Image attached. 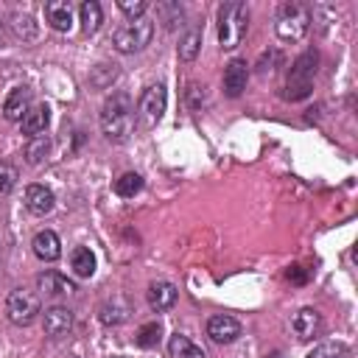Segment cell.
Instances as JSON below:
<instances>
[{
	"mask_svg": "<svg viewBox=\"0 0 358 358\" xmlns=\"http://www.w3.org/2000/svg\"><path fill=\"white\" fill-rule=\"evenodd\" d=\"M310 28V8L305 3H282L280 11H277V22H274V31L282 42H299Z\"/></svg>",
	"mask_w": 358,
	"mask_h": 358,
	"instance_id": "277c9868",
	"label": "cell"
},
{
	"mask_svg": "<svg viewBox=\"0 0 358 358\" xmlns=\"http://www.w3.org/2000/svg\"><path fill=\"white\" fill-rule=\"evenodd\" d=\"M11 31H14L22 42L36 39V34H39V28H36V22H34L31 14H14V17H11Z\"/></svg>",
	"mask_w": 358,
	"mask_h": 358,
	"instance_id": "484cf974",
	"label": "cell"
},
{
	"mask_svg": "<svg viewBox=\"0 0 358 358\" xmlns=\"http://www.w3.org/2000/svg\"><path fill=\"white\" fill-rule=\"evenodd\" d=\"M39 310H42V302L28 288H14L8 294V299H6V316H8V322H14L20 327L31 324L39 316Z\"/></svg>",
	"mask_w": 358,
	"mask_h": 358,
	"instance_id": "52a82bcc",
	"label": "cell"
},
{
	"mask_svg": "<svg viewBox=\"0 0 358 358\" xmlns=\"http://www.w3.org/2000/svg\"><path fill=\"white\" fill-rule=\"evenodd\" d=\"M78 22H81V31H84V34H95V31L101 28V22H103L101 6H98L95 0L81 3V8H78Z\"/></svg>",
	"mask_w": 358,
	"mask_h": 358,
	"instance_id": "7402d4cb",
	"label": "cell"
},
{
	"mask_svg": "<svg viewBox=\"0 0 358 358\" xmlns=\"http://www.w3.org/2000/svg\"><path fill=\"white\" fill-rule=\"evenodd\" d=\"M165 106H168V92H165V84H151L145 87V92L140 95L137 101V109H134V117L143 129H154L162 115H165Z\"/></svg>",
	"mask_w": 358,
	"mask_h": 358,
	"instance_id": "8992f818",
	"label": "cell"
},
{
	"mask_svg": "<svg viewBox=\"0 0 358 358\" xmlns=\"http://www.w3.org/2000/svg\"><path fill=\"white\" fill-rule=\"evenodd\" d=\"M17 185V171L8 162H0V193H8Z\"/></svg>",
	"mask_w": 358,
	"mask_h": 358,
	"instance_id": "4dcf8cb0",
	"label": "cell"
},
{
	"mask_svg": "<svg viewBox=\"0 0 358 358\" xmlns=\"http://www.w3.org/2000/svg\"><path fill=\"white\" fill-rule=\"evenodd\" d=\"M36 285H39V291L45 294V296H70V294H76V282L73 280H67L64 274H59V271H42L39 277H36Z\"/></svg>",
	"mask_w": 358,
	"mask_h": 358,
	"instance_id": "4fadbf2b",
	"label": "cell"
},
{
	"mask_svg": "<svg viewBox=\"0 0 358 358\" xmlns=\"http://www.w3.org/2000/svg\"><path fill=\"white\" fill-rule=\"evenodd\" d=\"M115 78H117V64H98L90 76V84L98 90H106V87H112Z\"/></svg>",
	"mask_w": 358,
	"mask_h": 358,
	"instance_id": "f1b7e54d",
	"label": "cell"
},
{
	"mask_svg": "<svg viewBox=\"0 0 358 358\" xmlns=\"http://www.w3.org/2000/svg\"><path fill=\"white\" fill-rule=\"evenodd\" d=\"M246 81H249V67L243 59H232L227 67H224V95L227 98H238L243 90H246Z\"/></svg>",
	"mask_w": 358,
	"mask_h": 358,
	"instance_id": "30bf717a",
	"label": "cell"
},
{
	"mask_svg": "<svg viewBox=\"0 0 358 358\" xmlns=\"http://www.w3.org/2000/svg\"><path fill=\"white\" fill-rule=\"evenodd\" d=\"M207 336L215 341V344H232L238 336H241V322L227 316V313H218V316H210L207 319Z\"/></svg>",
	"mask_w": 358,
	"mask_h": 358,
	"instance_id": "ba28073f",
	"label": "cell"
},
{
	"mask_svg": "<svg viewBox=\"0 0 358 358\" xmlns=\"http://www.w3.org/2000/svg\"><path fill=\"white\" fill-rule=\"evenodd\" d=\"M151 36H154V22L140 17V20H129L120 28H115L112 45L117 53H140L143 48H148Z\"/></svg>",
	"mask_w": 358,
	"mask_h": 358,
	"instance_id": "5b68a950",
	"label": "cell"
},
{
	"mask_svg": "<svg viewBox=\"0 0 358 358\" xmlns=\"http://www.w3.org/2000/svg\"><path fill=\"white\" fill-rule=\"evenodd\" d=\"M22 201H25L28 213H34V215H48V213L53 210V204H56V196H53V190L45 187V185H28Z\"/></svg>",
	"mask_w": 358,
	"mask_h": 358,
	"instance_id": "7c38bea8",
	"label": "cell"
},
{
	"mask_svg": "<svg viewBox=\"0 0 358 358\" xmlns=\"http://www.w3.org/2000/svg\"><path fill=\"white\" fill-rule=\"evenodd\" d=\"M22 126V134L25 137H39L48 131L50 126V106L48 103H31V109L25 112V117L20 120Z\"/></svg>",
	"mask_w": 358,
	"mask_h": 358,
	"instance_id": "8fae6325",
	"label": "cell"
},
{
	"mask_svg": "<svg viewBox=\"0 0 358 358\" xmlns=\"http://www.w3.org/2000/svg\"><path fill=\"white\" fill-rule=\"evenodd\" d=\"M159 338H162V327H159V322H145V324H140V330H137V336H134L137 347H143V350L157 347Z\"/></svg>",
	"mask_w": 358,
	"mask_h": 358,
	"instance_id": "4316f807",
	"label": "cell"
},
{
	"mask_svg": "<svg viewBox=\"0 0 358 358\" xmlns=\"http://www.w3.org/2000/svg\"><path fill=\"white\" fill-rule=\"evenodd\" d=\"M31 246H34V255H36L39 260H45V263H53V260H59V255H62V241H59V235H56L53 229L36 232L34 241H31Z\"/></svg>",
	"mask_w": 358,
	"mask_h": 358,
	"instance_id": "2e32d148",
	"label": "cell"
},
{
	"mask_svg": "<svg viewBox=\"0 0 358 358\" xmlns=\"http://www.w3.org/2000/svg\"><path fill=\"white\" fill-rule=\"evenodd\" d=\"M28 109H31V90H28V87H14V90L8 92V98H6V103H3L6 120L20 123Z\"/></svg>",
	"mask_w": 358,
	"mask_h": 358,
	"instance_id": "ac0fdd59",
	"label": "cell"
},
{
	"mask_svg": "<svg viewBox=\"0 0 358 358\" xmlns=\"http://www.w3.org/2000/svg\"><path fill=\"white\" fill-rule=\"evenodd\" d=\"M288 280H291V282H305V271H302L299 266H294V268L288 271Z\"/></svg>",
	"mask_w": 358,
	"mask_h": 358,
	"instance_id": "1f68e13d",
	"label": "cell"
},
{
	"mask_svg": "<svg viewBox=\"0 0 358 358\" xmlns=\"http://www.w3.org/2000/svg\"><path fill=\"white\" fill-rule=\"evenodd\" d=\"M115 358H117V355H115Z\"/></svg>",
	"mask_w": 358,
	"mask_h": 358,
	"instance_id": "836d02e7",
	"label": "cell"
},
{
	"mask_svg": "<svg viewBox=\"0 0 358 358\" xmlns=\"http://www.w3.org/2000/svg\"><path fill=\"white\" fill-rule=\"evenodd\" d=\"M45 22L53 28V31H70L73 28V6L70 0H50L45 3Z\"/></svg>",
	"mask_w": 358,
	"mask_h": 358,
	"instance_id": "9a60e30c",
	"label": "cell"
},
{
	"mask_svg": "<svg viewBox=\"0 0 358 358\" xmlns=\"http://www.w3.org/2000/svg\"><path fill=\"white\" fill-rule=\"evenodd\" d=\"M266 358H277V355H266Z\"/></svg>",
	"mask_w": 358,
	"mask_h": 358,
	"instance_id": "d6a6232c",
	"label": "cell"
},
{
	"mask_svg": "<svg viewBox=\"0 0 358 358\" xmlns=\"http://www.w3.org/2000/svg\"><path fill=\"white\" fill-rule=\"evenodd\" d=\"M249 31V8L246 3H224L218 8V45L221 50H235Z\"/></svg>",
	"mask_w": 358,
	"mask_h": 358,
	"instance_id": "7a4b0ae2",
	"label": "cell"
},
{
	"mask_svg": "<svg viewBox=\"0 0 358 358\" xmlns=\"http://www.w3.org/2000/svg\"><path fill=\"white\" fill-rule=\"evenodd\" d=\"M134 123H137V117H134L131 95L129 92H112L101 106V131H103V137L112 140V143H123V140H129Z\"/></svg>",
	"mask_w": 358,
	"mask_h": 358,
	"instance_id": "6da1fadb",
	"label": "cell"
},
{
	"mask_svg": "<svg viewBox=\"0 0 358 358\" xmlns=\"http://www.w3.org/2000/svg\"><path fill=\"white\" fill-rule=\"evenodd\" d=\"M316 64H319V53L316 50H305L294 59L288 78H285V98L288 101H302L310 95L313 90V76H316Z\"/></svg>",
	"mask_w": 358,
	"mask_h": 358,
	"instance_id": "3957f363",
	"label": "cell"
},
{
	"mask_svg": "<svg viewBox=\"0 0 358 358\" xmlns=\"http://www.w3.org/2000/svg\"><path fill=\"white\" fill-rule=\"evenodd\" d=\"M148 305H151V310H157V313H165V310H171L173 305H176V299H179V291H176V285L173 282H168V280H157V282H151L148 285Z\"/></svg>",
	"mask_w": 358,
	"mask_h": 358,
	"instance_id": "9c48e42d",
	"label": "cell"
},
{
	"mask_svg": "<svg viewBox=\"0 0 358 358\" xmlns=\"http://www.w3.org/2000/svg\"><path fill=\"white\" fill-rule=\"evenodd\" d=\"M48 151H50V137L48 134L28 137V143H25V162L28 165H39V162H45Z\"/></svg>",
	"mask_w": 358,
	"mask_h": 358,
	"instance_id": "603a6c76",
	"label": "cell"
},
{
	"mask_svg": "<svg viewBox=\"0 0 358 358\" xmlns=\"http://www.w3.org/2000/svg\"><path fill=\"white\" fill-rule=\"evenodd\" d=\"M143 190V176L140 173H123V176H117L115 179V193L120 196V199H134L137 193Z\"/></svg>",
	"mask_w": 358,
	"mask_h": 358,
	"instance_id": "cb8c5ba5",
	"label": "cell"
},
{
	"mask_svg": "<svg viewBox=\"0 0 358 358\" xmlns=\"http://www.w3.org/2000/svg\"><path fill=\"white\" fill-rule=\"evenodd\" d=\"M42 327H45V333H48L50 338H59V336L70 333V327H73V310H67V308H62V305L48 308L45 316H42Z\"/></svg>",
	"mask_w": 358,
	"mask_h": 358,
	"instance_id": "5bb4252c",
	"label": "cell"
},
{
	"mask_svg": "<svg viewBox=\"0 0 358 358\" xmlns=\"http://www.w3.org/2000/svg\"><path fill=\"white\" fill-rule=\"evenodd\" d=\"M117 8H120L126 17L140 20V17L148 11V3H145V0H120V3H117Z\"/></svg>",
	"mask_w": 358,
	"mask_h": 358,
	"instance_id": "f546056e",
	"label": "cell"
},
{
	"mask_svg": "<svg viewBox=\"0 0 358 358\" xmlns=\"http://www.w3.org/2000/svg\"><path fill=\"white\" fill-rule=\"evenodd\" d=\"M305 358H350V347L344 341H322Z\"/></svg>",
	"mask_w": 358,
	"mask_h": 358,
	"instance_id": "d4e9b609",
	"label": "cell"
},
{
	"mask_svg": "<svg viewBox=\"0 0 358 358\" xmlns=\"http://www.w3.org/2000/svg\"><path fill=\"white\" fill-rule=\"evenodd\" d=\"M70 268H73V274H76V277L90 280V277L95 274V255H92L87 246L73 249V255H70Z\"/></svg>",
	"mask_w": 358,
	"mask_h": 358,
	"instance_id": "44dd1931",
	"label": "cell"
},
{
	"mask_svg": "<svg viewBox=\"0 0 358 358\" xmlns=\"http://www.w3.org/2000/svg\"><path fill=\"white\" fill-rule=\"evenodd\" d=\"M168 355H171V358H207L204 350H201L196 341H190L187 336H182V333H173V336H171V341H168Z\"/></svg>",
	"mask_w": 358,
	"mask_h": 358,
	"instance_id": "ffe728a7",
	"label": "cell"
},
{
	"mask_svg": "<svg viewBox=\"0 0 358 358\" xmlns=\"http://www.w3.org/2000/svg\"><path fill=\"white\" fill-rule=\"evenodd\" d=\"M129 313H131V308H129V302L123 296H112L98 308V319L103 324H123L129 319Z\"/></svg>",
	"mask_w": 358,
	"mask_h": 358,
	"instance_id": "d6986e66",
	"label": "cell"
},
{
	"mask_svg": "<svg viewBox=\"0 0 358 358\" xmlns=\"http://www.w3.org/2000/svg\"><path fill=\"white\" fill-rule=\"evenodd\" d=\"M291 327H294L296 338L308 341V338H313V336L319 333V327H322V316H319L316 308H299V310L294 313V319H291Z\"/></svg>",
	"mask_w": 358,
	"mask_h": 358,
	"instance_id": "e0dca14e",
	"label": "cell"
},
{
	"mask_svg": "<svg viewBox=\"0 0 358 358\" xmlns=\"http://www.w3.org/2000/svg\"><path fill=\"white\" fill-rule=\"evenodd\" d=\"M201 50V31H187L182 39H179V59L182 62H193Z\"/></svg>",
	"mask_w": 358,
	"mask_h": 358,
	"instance_id": "83f0119b",
	"label": "cell"
}]
</instances>
